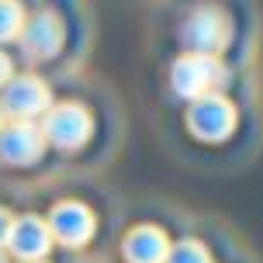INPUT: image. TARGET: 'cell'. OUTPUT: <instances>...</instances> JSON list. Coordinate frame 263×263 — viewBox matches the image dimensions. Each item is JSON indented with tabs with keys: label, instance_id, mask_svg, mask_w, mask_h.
Returning <instances> with one entry per match:
<instances>
[{
	"label": "cell",
	"instance_id": "obj_1",
	"mask_svg": "<svg viewBox=\"0 0 263 263\" xmlns=\"http://www.w3.org/2000/svg\"><path fill=\"white\" fill-rule=\"evenodd\" d=\"M222 80H225V69L218 66L215 55L191 52V55H184V59H177V66H173V90L191 97V101L211 93Z\"/></svg>",
	"mask_w": 263,
	"mask_h": 263
},
{
	"label": "cell",
	"instance_id": "obj_2",
	"mask_svg": "<svg viewBox=\"0 0 263 263\" xmlns=\"http://www.w3.org/2000/svg\"><path fill=\"white\" fill-rule=\"evenodd\" d=\"M180 35H184V42L197 55H211V52H218V49H225V42H229V21L215 7H197L184 21Z\"/></svg>",
	"mask_w": 263,
	"mask_h": 263
},
{
	"label": "cell",
	"instance_id": "obj_3",
	"mask_svg": "<svg viewBox=\"0 0 263 263\" xmlns=\"http://www.w3.org/2000/svg\"><path fill=\"white\" fill-rule=\"evenodd\" d=\"M187 121H191V132H194V135L208 139V142H218V139H225V135L232 132V125H236V107L229 104L225 97H218V93H204V97L194 101Z\"/></svg>",
	"mask_w": 263,
	"mask_h": 263
},
{
	"label": "cell",
	"instance_id": "obj_4",
	"mask_svg": "<svg viewBox=\"0 0 263 263\" xmlns=\"http://www.w3.org/2000/svg\"><path fill=\"white\" fill-rule=\"evenodd\" d=\"M87 135H90V115L80 104H63L45 118V139L59 149H77L87 142Z\"/></svg>",
	"mask_w": 263,
	"mask_h": 263
},
{
	"label": "cell",
	"instance_id": "obj_5",
	"mask_svg": "<svg viewBox=\"0 0 263 263\" xmlns=\"http://www.w3.org/2000/svg\"><path fill=\"white\" fill-rule=\"evenodd\" d=\"M4 107L11 115H17V118H35V115H42L49 107V90L35 77H17L4 90Z\"/></svg>",
	"mask_w": 263,
	"mask_h": 263
},
{
	"label": "cell",
	"instance_id": "obj_6",
	"mask_svg": "<svg viewBox=\"0 0 263 263\" xmlns=\"http://www.w3.org/2000/svg\"><path fill=\"white\" fill-rule=\"evenodd\" d=\"M42 132L35 125H28V121H17L11 128L0 135V156L7 159V163H31V159H39L42 153Z\"/></svg>",
	"mask_w": 263,
	"mask_h": 263
},
{
	"label": "cell",
	"instance_id": "obj_7",
	"mask_svg": "<svg viewBox=\"0 0 263 263\" xmlns=\"http://www.w3.org/2000/svg\"><path fill=\"white\" fill-rule=\"evenodd\" d=\"M25 52L31 59H49V55L59 52V42H63V28L55 21L52 14H39V17H31L25 28Z\"/></svg>",
	"mask_w": 263,
	"mask_h": 263
},
{
	"label": "cell",
	"instance_id": "obj_8",
	"mask_svg": "<svg viewBox=\"0 0 263 263\" xmlns=\"http://www.w3.org/2000/svg\"><path fill=\"white\" fill-rule=\"evenodd\" d=\"M52 232L55 239H63L66 246H80L87 242V236L93 232V218L83 204H59L52 211Z\"/></svg>",
	"mask_w": 263,
	"mask_h": 263
},
{
	"label": "cell",
	"instance_id": "obj_9",
	"mask_svg": "<svg viewBox=\"0 0 263 263\" xmlns=\"http://www.w3.org/2000/svg\"><path fill=\"white\" fill-rule=\"evenodd\" d=\"M7 242H11V250L17 253V256H25V260L31 263L49 250V229H45L39 218H21V222L11 225Z\"/></svg>",
	"mask_w": 263,
	"mask_h": 263
},
{
	"label": "cell",
	"instance_id": "obj_10",
	"mask_svg": "<svg viewBox=\"0 0 263 263\" xmlns=\"http://www.w3.org/2000/svg\"><path fill=\"white\" fill-rule=\"evenodd\" d=\"M125 256L132 263H166L170 256V246L159 229H135L128 239H125Z\"/></svg>",
	"mask_w": 263,
	"mask_h": 263
},
{
	"label": "cell",
	"instance_id": "obj_11",
	"mask_svg": "<svg viewBox=\"0 0 263 263\" xmlns=\"http://www.w3.org/2000/svg\"><path fill=\"white\" fill-rule=\"evenodd\" d=\"M25 17H21V4L17 0H0V42L21 35Z\"/></svg>",
	"mask_w": 263,
	"mask_h": 263
},
{
	"label": "cell",
	"instance_id": "obj_12",
	"mask_svg": "<svg viewBox=\"0 0 263 263\" xmlns=\"http://www.w3.org/2000/svg\"><path fill=\"white\" fill-rule=\"evenodd\" d=\"M166 263H208V253H204V246H197V242H180L166 256Z\"/></svg>",
	"mask_w": 263,
	"mask_h": 263
},
{
	"label": "cell",
	"instance_id": "obj_13",
	"mask_svg": "<svg viewBox=\"0 0 263 263\" xmlns=\"http://www.w3.org/2000/svg\"><path fill=\"white\" fill-rule=\"evenodd\" d=\"M11 215H7V211H4V208H0V239H7V232H11Z\"/></svg>",
	"mask_w": 263,
	"mask_h": 263
},
{
	"label": "cell",
	"instance_id": "obj_14",
	"mask_svg": "<svg viewBox=\"0 0 263 263\" xmlns=\"http://www.w3.org/2000/svg\"><path fill=\"white\" fill-rule=\"evenodd\" d=\"M7 77H11V63H7V55L0 52V83H7Z\"/></svg>",
	"mask_w": 263,
	"mask_h": 263
},
{
	"label": "cell",
	"instance_id": "obj_15",
	"mask_svg": "<svg viewBox=\"0 0 263 263\" xmlns=\"http://www.w3.org/2000/svg\"><path fill=\"white\" fill-rule=\"evenodd\" d=\"M0 263H4V256H0Z\"/></svg>",
	"mask_w": 263,
	"mask_h": 263
}]
</instances>
